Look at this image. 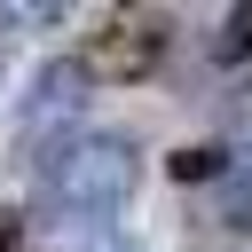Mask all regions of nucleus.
Instances as JSON below:
<instances>
[{
    "instance_id": "obj_3",
    "label": "nucleus",
    "mask_w": 252,
    "mask_h": 252,
    "mask_svg": "<svg viewBox=\"0 0 252 252\" xmlns=\"http://www.w3.org/2000/svg\"><path fill=\"white\" fill-rule=\"evenodd\" d=\"M165 47H173L165 16H110V24H102L87 47H79V63H87V79L126 87V79H150V71L165 63Z\"/></svg>"
},
{
    "instance_id": "obj_5",
    "label": "nucleus",
    "mask_w": 252,
    "mask_h": 252,
    "mask_svg": "<svg viewBox=\"0 0 252 252\" xmlns=\"http://www.w3.org/2000/svg\"><path fill=\"white\" fill-rule=\"evenodd\" d=\"M228 228H252V173H228Z\"/></svg>"
},
{
    "instance_id": "obj_2",
    "label": "nucleus",
    "mask_w": 252,
    "mask_h": 252,
    "mask_svg": "<svg viewBox=\"0 0 252 252\" xmlns=\"http://www.w3.org/2000/svg\"><path fill=\"white\" fill-rule=\"evenodd\" d=\"M79 102H87V63L79 55H55V63H39L32 71V94L16 102V142L32 150V158H47L55 142H71L79 126Z\"/></svg>"
},
{
    "instance_id": "obj_6",
    "label": "nucleus",
    "mask_w": 252,
    "mask_h": 252,
    "mask_svg": "<svg viewBox=\"0 0 252 252\" xmlns=\"http://www.w3.org/2000/svg\"><path fill=\"white\" fill-rule=\"evenodd\" d=\"M228 55H252V8H228Z\"/></svg>"
},
{
    "instance_id": "obj_1",
    "label": "nucleus",
    "mask_w": 252,
    "mask_h": 252,
    "mask_svg": "<svg viewBox=\"0 0 252 252\" xmlns=\"http://www.w3.org/2000/svg\"><path fill=\"white\" fill-rule=\"evenodd\" d=\"M142 181V158L126 134H71L39 158V197L87 228H102V213H118Z\"/></svg>"
},
{
    "instance_id": "obj_8",
    "label": "nucleus",
    "mask_w": 252,
    "mask_h": 252,
    "mask_svg": "<svg viewBox=\"0 0 252 252\" xmlns=\"http://www.w3.org/2000/svg\"><path fill=\"white\" fill-rule=\"evenodd\" d=\"M236 118H244V126H252V87H244V102H236Z\"/></svg>"
},
{
    "instance_id": "obj_7",
    "label": "nucleus",
    "mask_w": 252,
    "mask_h": 252,
    "mask_svg": "<svg viewBox=\"0 0 252 252\" xmlns=\"http://www.w3.org/2000/svg\"><path fill=\"white\" fill-rule=\"evenodd\" d=\"M16 244H24V213H8V205H0V252H16Z\"/></svg>"
},
{
    "instance_id": "obj_4",
    "label": "nucleus",
    "mask_w": 252,
    "mask_h": 252,
    "mask_svg": "<svg viewBox=\"0 0 252 252\" xmlns=\"http://www.w3.org/2000/svg\"><path fill=\"white\" fill-rule=\"evenodd\" d=\"M165 173H173V181H228L236 165H228V150H220V142H181V150L165 158Z\"/></svg>"
}]
</instances>
